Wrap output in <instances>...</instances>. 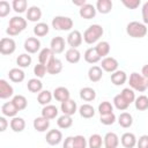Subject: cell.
<instances>
[{
    "label": "cell",
    "mask_w": 148,
    "mask_h": 148,
    "mask_svg": "<svg viewBox=\"0 0 148 148\" xmlns=\"http://www.w3.org/2000/svg\"><path fill=\"white\" fill-rule=\"evenodd\" d=\"M25 28H27V20L25 18H23L21 16H13L9 20L6 32H7V35L13 37V36L20 35Z\"/></svg>",
    "instance_id": "1"
},
{
    "label": "cell",
    "mask_w": 148,
    "mask_h": 148,
    "mask_svg": "<svg viewBox=\"0 0 148 148\" xmlns=\"http://www.w3.org/2000/svg\"><path fill=\"white\" fill-rule=\"evenodd\" d=\"M126 32L130 37L133 38H142L147 35L148 29L145 23L138 22V21H132L126 25Z\"/></svg>",
    "instance_id": "2"
},
{
    "label": "cell",
    "mask_w": 148,
    "mask_h": 148,
    "mask_svg": "<svg viewBox=\"0 0 148 148\" xmlns=\"http://www.w3.org/2000/svg\"><path fill=\"white\" fill-rule=\"evenodd\" d=\"M103 32H104V30H103L102 25H99V24H91L83 32V40L87 44H94V43H96L102 37Z\"/></svg>",
    "instance_id": "3"
},
{
    "label": "cell",
    "mask_w": 148,
    "mask_h": 148,
    "mask_svg": "<svg viewBox=\"0 0 148 148\" xmlns=\"http://www.w3.org/2000/svg\"><path fill=\"white\" fill-rule=\"evenodd\" d=\"M52 28L59 31H68L73 28V20L68 16H54L52 18Z\"/></svg>",
    "instance_id": "4"
},
{
    "label": "cell",
    "mask_w": 148,
    "mask_h": 148,
    "mask_svg": "<svg viewBox=\"0 0 148 148\" xmlns=\"http://www.w3.org/2000/svg\"><path fill=\"white\" fill-rule=\"evenodd\" d=\"M128 83H130V87L131 89L135 90V91H139V92H143L146 89H147V83H146V79L136 73V72H133L131 75H130V80H128Z\"/></svg>",
    "instance_id": "5"
},
{
    "label": "cell",
    "mask_w": 148,
    "mask_h": 148,
    "mask_svg": "<svg viewBox=\"0 0 148 148\" xmlns=\"http://www.w3.org/2000/svg\"><path fill=\"white\" fill-rule=\"evenodd\" d=\"M16 50V43L10 37H3L0 40V53L3 56H9Z\"/></svg>",
    "instance_id": "6"
},
{
    "label": "cell",
    "mask_w": 148,
    "mask_h": 148,
    "mask_svg": "<svg viewBox=\"0 0 148 148\" xmlns=\"http://www.w3.org/2000/svg\"><path fill=\"white\" fill-rule=\"evenodd\" d=\"M118 60L113 57H106V58H103L102 62H101V68L108 73H113L116 71H118Z\"/></svg>",
    "instance_id": "7"
},
{
    "label": "cell",
    "mask_w": 148,
    "mask_h": 148,
    "mask_svg": "<svg viewBox=\"0 0 148 148\" xmlns=\"http://www.w3.org/2000/svg\"><path fill=\"white\" fill-rule=\"evenodd\" d=\"M83 40V36L79 30H73L68 34L67 36V44L72 47V49H76L82 44Z\"/></svg>",
    "instance_id": "8"
},
{
    "label": "cell",
    "mask_w": 148,
    "mask_h": 148,
    "mask_svg": "<svg viewBox=\"0 0 148 148\" xmlns=\"http://www.w3.org/2000/svg\"><path fill=\"white\" fill-rule=\"evenodd\" d=\"M62 62L60 59L56 58L54 56L50 59V61L46 64V69H47V73L49 74H52V75H57L59 74L61 71H62Z\"/></svg>",
    "instance_id": "9"
},
{
    "label": "cell",
    "mask_w": 148,
    "mask_h": 148,
    "mask_svg": "<svg viewBox=\"0 0 148 148\" xmlns=\"http://www.w3.org/2000/svg\"><path fill=\"white\" fill-rule=\"evenodd\" d=\"M23 46L28 53H37L40 49V40L36 37H28L24 40Z\"/></svg>",
    "instance_id": "10"
},
{
    "label": "cell",
    "mask_w": 148,
    "mask_h": 148,
    "mask_svg": "<svg viewBox=\"0 0 148 148\" xmlns=\"http://www.w3.org/2000/svg\"><path fill=\"white\" fill-rule=\"evenodd\" d=\"M50 49L52 50L53 54H60L65 50V39L61 36H56L50 42Z\"/></svg>",
    "instance_id": "11"
},
{
    "label": "cell",
    "mask_w": 148,
    "mask_h": 148,
    "mask_svg": "<svg viewBox=\"0 0 148 148\" xmlns=\"http://www.w3.org/2000/svg\"><path fill=\"white\" fill-rule=\"evenodd\" d=\"M45 140L50 146H57L62 140V133L59 130H50L46 133Z\"/></svg>",
    "instance_id": "12"
},
{
    "label": "cell",
    "mask_w": 148,
    "mask_h": 148,
    "mask_svg": "<svg viewBox=\"0 0 148 148\" xmlns=\"http://www.w3.org/2000/svg\"><path fill=\"white\" fill-rule=\"evenodd\" d=\"M60 110L64 114H67V116H73L76 111H77V105H76V102L73 101V99H67L65 102L61 103L60 105Z\"/></svg>",
    "instance_id": "13"
},
{
    "label": "cell",
    "mask_w": 148,
    "mask_h": 148,
    "mask_svg": "<svg viewBox=\"0 0 148 148\" xmlns=\"http://www.w3.org/2000/svg\"><path fill=\"white\" fill-rule=\"evenodd\" d=\"M96 7L92 6L91 3H86L84 6H82L79 10V14L82 18H86V20H90L92 17H95L96 15Z\"/></svg>",
    "instance_id": "14"
},
{
    "label": "cell",
    "mask_w": 148,
    "mask_h": 148,
    "mask_svg": "<svg viewBox=\"0 0 148 148\" xmlns=\"http://www.w3.org/2000/svg\"><path fill=\"white\" fill-rule=\"evenodd\" d=\"M14 95V89L13 87L3 79L0 80V98L1 99H6L9 98Z\"/></svg>",
    "instance_id": "15"
},
{
    "label": "cell",
    "mask_w": 148,
    "mask_h": 148,
    "mask_svg": "<svg viewBox=\"0 0 148 148\" xmlns=\"http://www.w3.org/2000/svg\"><path fill=\"white\" fill-rule=\"evenodd\" d=\"M103 143L106 148H117L119 145V138L113 132H108L103 138Z\"/></svg>",
    "instance_id": "16"
},
{
    "label": "cell",
    "mask_w": 148,
    "mask_h": 148,
    "mask_svg": "<svg viewBox=\"0 0 148 148\" xmlns=\"http://www.w3.org/2000/svg\"><path fill=\"white\" fill-rule=\"evenodd\" d=\"M136 141L138 140H136L135 135L133 133H131V132L124 133L121 135V138H120V142H121L124 148H134L136 146Z\"/></svg>",
    "instance_id": "17"
},
{
    "label": "cell",
    "mask_w": 148,
    "mask_h": 148,
    "mask_svg": "<svg viewBox=\"0 0 148 148\" xmlns=\"http://www.w3.org/2000/svg\"><path fill=\"white\" fill-rule=\"evenodd\" d=\"M53 97L56 98V101L62 103L67 99H69L71 97V92L67 88L65 87H57L54 90H53Z\"/></svg>",
    "instance_id": "18"
},
{
    "label": "cell",
    "mask_w": 148,
    "mask_h": 148,
    "mask_svg": "<svg viewBox=\"0 0 148 148\" xmlns=\"http://www.w3.org/2000/svg\"><path fill=\"white\" fill-rule=\"evenodd\" d=\"M17 112H18V110L16 109V106L13 104L12 101L3 103L2 106H1V113L3 114V117H10V118H14V117H16Z\"/></svg>",
    "instance_id": "19"
},
{
    "label": "cell",
    "mask_w": 148,
    "mask_h": 148,
    "mask_svg": "<svg viewBox=\"0 0 148 148\" xmlns=\"http://www.w3.org/2000/svg\"><path fill=\"white\" fill-rule=\"evenodd\" d=\"M34 128L37 131V132H45L49 127H50V120L44 118V117H37L34 119Z\"/></svg>",
    "instance_id": "20"
},
{
    "label": "cell",
    "mask_w": 148,
    "mask_h": 148,
    "mask_svg": "<svg viewBox=\"0 0 148 148\" xmlns=\"http://www.w3.org/2000/svg\"><path fill=\"white\" fill-rule=\"evenodd\" d=\"M83 58H84V60H86L88 64H96V62H98V61L102 59V58L98 56V53H97V51H96L95 47H89V49H87L86 52H84V54H83Z\"/></svg>",
    "instance_id": "21"
},
{
    "label": "cell",
    "mask_w": 148,
    "mask_h": 148,
    "mask_svg": "<svg viewBox=\"0 0 148 148\" xmlns=\"http://www.w3.org/2000/svg\"><path fill=\"white\" fill-rule=\"evenodd\" d=\"M58 108L56 105H52V104H49V105H45L43 106L42 109V117L51 120V119H54L57 116H58Z\"/></svg>",
    "instance_id": "22"
},
{
    "label": "cell",
    "mask_w": 148,
    "mask_h": 148,
    "mask_svg": "<svg viewBox=\"0 0 148 148\" xmlns=\"http://www.w3.org/2000/svg\"><path fill=\"white\" fill-rule=\"evenodd\" d=\"M42 17V10L37 6H31L27 10V18L30 22H37Z\"/></svg>",
    "instance_id": "23"
},
{
    "label": "cell",
    "mask_w": 148,
    "mask_h": 148,
    "mask_svg": "<svg viewBox=\"0 0 148 148\" xmlns=\"http://www.w3.org/2000/svg\"><path fill=\"white\" fill-rule=\"evenodd\" d=\"M8 76H9V80L12 82H15V83H20L24 80L25 77V74L24 72L21 69V68H12L9 72H8Z\"/></svg>",
    "instance_id": "24"
},
{
    "label": "cell",
    "mask_w": 148,
    "mask_h": 148,
    "mask_svg": "<svg viewBox=\"0 0 148 148\" xmlns=\"http://www.w3.org/2000/svg\"><path fill=\"white\" fill-rule=\"evenodd\" d=\"M127 81V75L124 71H116L111 74V82L114 86H121Z\"/></svg>",
    "instance_id": "25"
},
{
    "label": "cell",
    "mask_w": 148,
    "mask_h": 148,
    "mask_svg": "<svg viewBox=\"0 0 148 148\" xmlns=\"http://www.w3.org/2000/svg\"><path fill=\"white\" fill-rule=\"evenodd\" d=\"M65 58L69 64H77L81 59V53L77 49H68L65 53Z\"/></svg>",
    "instance_id": "26"
},
{
    "label": "cell",
    "mask_w": 148,
    "mask_h": 148,
    "mask_svg": "<svg viewBox=\"0 0 148 148\" xmlns=\"http://www.w3.org/2000/svg\"><path fill=\"white\" fill-rule=\"evenodd\" d=\"M103 76V69L99 66H91L88 71V77L91 82H98Z\"/></svg>",
    "instance_id": "27"
},
{
    "label": "cell",
    "mask_w": 148,
    "mask_h": 148,
    "mask_svg": "<svg viewBox=\"0 0 148 148\" xmlns=\"http://www.w3.org/2000/svg\"><path fill=\"white\" fill-rule=\"evenodd\" d=\"M27 88L30 92H35V94H39L42 90H43V83L40 81V79H37V77H34V79H30L27 83Z\"/></svg>",
    "instance_id": "28"
},
{
    "label": "cell",
    "mask_w": 148,
    "mask_h": 148,
    "mask_svg": "<svg viewBox=\"0 0 148 148\" xmlns=\"http://www.w3.org/2000/svg\"><path fill=\"white\" fill-rule=\"evenodd\" d=\"M112 1L111 0H97L96 2V10H98L101 14H108L112 9Z\"/></svg>",
    "instance_id": "29"
},
{
    "label": "cell",
    "mask_w": 148,
    "mask_h": 148,
    "mask_svg": "<svg viewBox=\"0 0 148 148\" xmlns=\"http://www.w3.org/2000/svg\"><path fill=\"white\" fill-rule=\"evenodd\" d=\"M80 98L86 101V102H91L96 98V91L95 89L90 87H84L80 90Z\"/></svg>",
    "instance_id": "30"
},
{
    "label": "cell",
    "mask_w": 148,
    "mask_h": 148,
    "mask_svg": "<svg viewBox=\"0 0 148 148\" xmlns=\"http://www.w3.org/2000/svg\"><path fill=\"white\" fill-rule=\"evenodd\" d=\"M118 124L121 127H124V128L131 127L132 124H133V117H132V114L128 113V112H121L119 114V117H118Z\"/></svg>",
    "instance_id": "31"
},
{
    "label": "cell",
    "mask_w": 148,
    "mask_h": 148,
    "mask_svg": "<svg viewBox=\"0 0 148 148\" xmlns=\"http://www.w3.org/2000/svg\"><path fill=\"white\" fill-rule=\"evenodd\" d=\"M9 125H10V128H12L14 132H16V133L22 132V131L25 128V121H24V119L21 118V117H14V118H12Z\"/></svg>",
    "instance_id": "32"
},
{
    "label": "cell",
    "mask_w": 148,
    "mask_h": 148,
    "mask_svg": "<svg viewBox=\"0 0 148 148\" xmlns=\"http://www.w3.org/2000/svg\"><path fill=\"white\" fill-rule=\"evenodd\" d=\"M53 56H54V54H53V52H52V50H51L50 47H44V49H42V50L39 51L38 61H39V64H43V65L46 66V64L50 61V59H51Z\"/></svg>",
    "instance_id": "33"
},
{
    "label": "cell",
    "mask_w": 148,
    "mask_h": 148,
    "mask_svg": "<svg viewBox=\"0 0 148 148\" xmlns=\"http://www.w3.org/2000/svg\"><path fill=\"white\" fill-rule=\"evenodd\" d=\"M52 97H53V94L50 91V90H42L38 95H37V102L45 106V105H49L50 102L52 101Z\"/></svg>",
    "instance_id": "34"
},
{
    "label": "cell",
    "mask_w": 148,
    "mask_h": 148,
    "mask_svg": "<svg viewBox=\"0 0 148 148\" xmlns=\"http://www.w3.org/2000/svg\"><path fill=\"white\" fill-rule=\"evenodd\" d=\"M79 112H80V116L82 118H86V119H89V118H92L95 116V109L92 105L86 103V104H82L79 109Z\"/></svg>",
    "instance_id": "35"
},
{
    "label": "cell",
    "mask_w": 148,
    "mask_h": 148,
    "mask_svg": "<svg viewBox=\"0 0 148 148\" xmlns=\"http://www.w3.org/2000/svg\"><path fill=\"white\" fill-rule=\"evenodd\" d=\"M95 49H96V51L101 58H106V56L110 53V44L106 40L98 42L97 45L95 46Z\"/></svg>",
    "instance_id": "36"
},
{
    "label": "cell",
    "mask_w": 148,
    "mask_h": 148,
    "mask_svg": "<svg viewBox=\"0 0 148 148\" xmlns=\"http://www.w3.org/2000/svg\"><path fill=\"white\" fill-rule=\"evenodd\" d=\"M57 125H58V127H59V128H62V130L69 128V127L73 125V119H72V116L62 114V116L58 117Z\"/></svg>",
    "instance_id": "37"
},
{
    "label": "cell",
    "mask_w": 148,
    "mask_h": 148,
    "mask_svg": "<svg viewBox=\"0 0 148 148\" xmlns=\"http://www.w3.org/2000/svg\"><path fill=\"white\" fill-rule=\"evenodd\" d=\"M49 30H50L49 25L46 23H44V22H39V23H37L34 27V34L37 37H44V36H46L49 34Z\"/></svg>",
    "instance_id": "38"
},
{
    "label": "cell",
    "mask_w": 148,
    "mask_h": 148,
    "mask_svg": "<svg viewBox=\"0 0 148 148\" xmlns=\"http://www.w3.org/2000/svg\"><path fill=\"white\" fill-rule=\"evenodd\" d=\"M31 56H29V53H22L16 58V64L18 65V67L21 68H27L31 65Z\"/></svg>",
    "instance_id": "39"
},
{
    "label": "cell",
    "mask_w": 148,
    "mask_h": 148,
    "mask_svg": "<svg viewBox=\"0 0 148 148\" xmlns=\"http://www.w3.org/2000/svg\"><path fill=\"white\" fill-rule=\"evenodd\" d=\"M12 102H13V104L16 106V109H17L18 111L24 110V109L27 108V105H28V101H27V98H25L23 95H15V96L13 97Z\"/></svg>",
    "instance_id": "40"
},
{
    "label": "cell",
    "mask_w": 148,
    "mask_h": 148,
    "mask_svg": "<svg viewBox=\"0 0 148 148\" xmlns=\"http://www.w3.org/2000/svg\"><path fill=\"white\" fill-rule=\"evenodd\" d=\"M135 109L139 111H145L148 109V97L146 95H140L134 101Z\"/></svg>",
    "instance_id": "41"
},
{
    "label": "cell",
    "mask_w": 148,
    "mask_h": 148,
    "mask_svg": "<svg viewBox=\"0 0 148 148\" xmlns=\"http://www.w3.org/2000/svg\"><path fill=\"white\" fill-rule=\"evenodd\" d=\"M113 105H114L118 110H120V111H125V110H127L128 106H130V104L124 99V97H123L120 94H118V95H116V96L113 97Z\"/></svg>",
    "instance_id": "42"
},
{
    "label": "cell",
    "mask_w": 148,
    "mask_h": 148,
    "mask_svg": "<svg viewBox=\"0 0 148 148\" xmlns=\"http://www.w3.org/2000/svg\"><path fill=\"white\" fill-rule=\"evenodd\" d=\"M102 143H103V138L95 133V134H91L88 139V146L89 148H101L102 147Z\"/></svg>",
    "instance_id": "43"
},
{
    "label": "cell",
    "mask_w": 148,
    "mask_h": 148,
    "mask_svg": "<svg viewBox=\"0 0 148 148\" xmlns=\"http://www.w3.org/2000/svg\"><path fill=\"white\" fill-rule=\"evenodd\" d=\"M120 95L124 97V99H125L128 104L133 103V102L135 101V98H136V97H135V94H134V90L131 89V88H124V89L121 90Z\"/></svg>",
    "instance_id": "44"
},
{
    "label": "cell",
    "mask_w": 148,
    "mask_h": 148,
    "mask_svg": "<svg viewBox=\"0 0 148 148\" xmlns=\"http://www.w3.org/2000/svg\"><path fill=\"white\" fill-rule=\"evenodd\" d=\"M27 6H28L27 0H14L12 2V7L16 13H24Z\"/></svg>",
    "instance_id": "45"
},
{
    "label": "cell",
    "mask_w": 148,
    "mask_h": 148,
    "mask_svg": "<svg viewBox=\"0 0 148 148\" xmlns=\"http://www.w3.org/2000/svg\"><path fill=\"white\" fill-rule=\"evenodd\" d=\"M98 112H99L101 116L112 113V112H113V106H112V104H111L110 102L104 101V102H102V103L98 105Z\"/></svg>",
    "instance_id": "46"
},
{
    "label": "cell",
    "mask_w": 148,
    "mask_h": 148,
    "mask_svg": "<svg viewBox=\"0 0 148 148\" xmlns=\"http://www.w3.org/2000/svg\"><path fill=\"white\" fill-rule=\"evenodd\" d=\"M46 72H47L46 66L43 65V64H39V62H38V64L34 67V74L36 75L37 79H42V77H44L45 74H46Z\"/></svg>",
    "instance_id": "47"
},
{
    "label": "cell",
    "mask_w": 148,
    "mask_h": 148,
    "mask_svg": "<svg viewBox=\"0 0 148 148\" xmlns=\"http://www.w3.org/2000/svg\"><path fill=\"white\" fill-rule=\"evenodd\" d=\"M73 141H74V148H86L88 145V141L86 140L83 135L73 136Z\"/></svg>",
    "instance_id": "48"
},
{
    "label": "cell",
    "mask_w": 148,
    "mask_h": 148,
    "mask_svg": "<svg viewBox=\"0 0 148 148\" xmlns=\"http://www.w3.org/2000/svg\"><path fill=\"white\" fill-rule=\"evenodd\" d=\"M99 121H101V124H103V125H112L114 121H116V114L112 112V113H109V114H103V116H101V118H99Z\"/></svg>",
    "instance_id": "49"
},
{
    "label": "cell",
    "mask_w": 148,
    "mask_h": 148,
    "mask_svg": "<svg viewBox=\"0 0 148 148\" xmlns=\"http://www.w3.org/2000/svg\"><path fill=\"white\" fill-rule=\"evenodd\" d=\"M10 12V5L9 2L2 0L0 1V17H6Z\"/></svg>",
    "instance_id": "50"
},
{
    "label": "cell",
    "mask_w": 148,
    "mask_h": 148,
    "mask_svg": "<svg viewBox=\"0 0 148 148\" xmlns=\"http://www.w3.org/2000/svg\"><path fill=\"white\" fill-rule=\"evenodd\" d=\"M121 2L128 9H136L141 5V1L140 0H121Z\"/></svg>",
    "instance_id": "51"
},
{
    "label": "cell",
    "mask_w": 148,
    "mask_h": 148,
    "mask_svg": "<svg viewBox=\"0 0 148 148\" xmlns=\"http://www.w3.org/2000/svg\"><path fill=\"white\" fill-rule=\"evenodd\" d=\"M136 147L138 148H148V135L143 134L139 138V140L136 141Z\"/></svg>",
    "instance_id": "52"
},
{
    "label": "cell",
    "mask_w": 148,
    "mask_h": 148,
    "mask_svg": "<svg viewBox=\"0 0 148 148\" xmlns=\"http://www.w3.org/2000/svg\"><path fill=\"white\" fill-rule=\"evenodd\" d=\"M141 15H142V21L145 24H148V1H146L142 5V9H141Z\"/></svg>",
    "instance_id": "53"
},
{
    "label": "cell",
    "mask_w": 148,
    "mask_h": 148,
    "mask_svg": "<svg viewBox=\"0 0 148 148\" xmlns=\"http://www.w3.org/2000/svg\"><path fill=\"white\" fill-rule=\"evenodd\" d=\"M62 148H74V141H73V136H67L64 141Z\"/></svg>",
    "instance_id": "54"
},
{
    "label": "cell",
    "mask_w": 148,
    "mask_h": 148,
    "mask_svg": "<svg viewBox=\"0 0 148 148\" xmlns=\"http://www.w3.org/2000/svg\"><path fill=\"white\" fill-rule=\"evenodd\" d=\"M7 126H8L7 119H6L5 117H0V131H1V132H5L6 128H7Z\"/></svg>",
    "instance_id": "55"
},
{
    "label": "cell",
    "mask_w": 148,
    "mask_h": 148,
    "mask_svg": "<svg viewBox=\"0 0 148 148\" xmlns=\"http://www.w3.org/2000/svg\"><path fill=\"white\" fill-rule=\"evenodd\" d=\"M141 75H142L146 80L148 79V64L145 65V66L142 67V69H141Z\"/></svg>",
    "instance_id": "56"
},
{
    "label": "cell",
    "mask_w": 148,
    "mask_h": 148,
    "mask_svg": "<svg viewBox=\"0 0 148 148\" xmlns=\"http://www.w3.org/2000/svg\"><path fill=\"white\" fill-rule=\"evenodd\" d=\"M87 2H86V0H80V1H75V0H73V5H75V6H79L80 8L82 7V6H84Z\"/></svg>",
    "instance_id": "57"
},
{
    "label": "cell",
    "mask_w": 148,
    "mask_h": 148,
    "mask_svg": "<svg viewBox=\"0 0 148 148\" xmlns=\"http://www.w3.org/2000/svg\"><path fill=\"white\" fill-rule=\"evenodd\" d=\"M146 83H147V88H148V79L146 80Z\"/></svg>",
    "instance_id": "58"
},
{
    "label": "cell",
    "mask_w": 148,
    "mask_h": 148,
    "mask_svg": "<svg viewBox=\"0 0 148 148\" xmlns=\"http://www.w3.org/2000/svg\"><path fill=\"white\" fill-rule=\"evenodd\" d=\"M105 148H106V147H105Z\"/></svg>",
    "instance_id": "59"
}]
</instances>
